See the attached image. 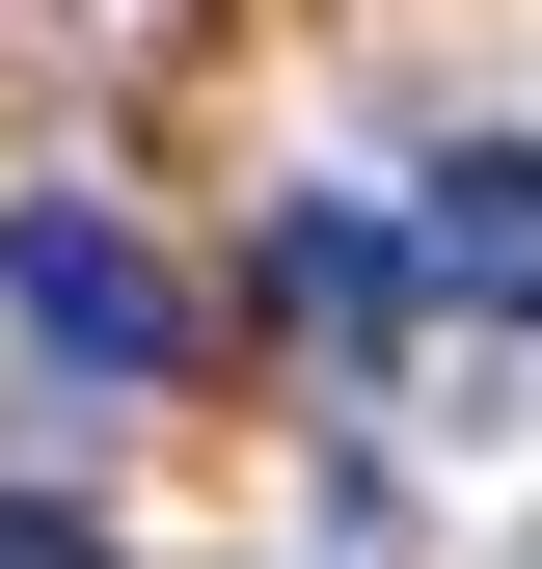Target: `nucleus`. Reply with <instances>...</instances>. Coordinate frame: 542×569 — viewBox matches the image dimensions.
<instances>
[{"label":"nucleus","instance_id":"nucleus-1","mask_svg":"<svg viewBox=\"0 0 542 569\" xmlns=\"http://www.w3.org/2000/svg\"><path fill=\"white\" fill-rule=\"evenodd\" d=\"M0 326L54 352V380H163L190 352V271L109 218V190H28V218H0Z\"/></svg>","mask_w":542,"mask_h":569},{"label":"nucleus","instance_id":"nucleus-2","mask_svg":"<svg viewBox=\"0 0 542 569\" xmlns=\"http://www.w3.org/2000/svg\"><path fill=\"white\" fill-rule=\"evenodd\" d=\"M406 271H434V299H489V326H542V136H489V163L406 190Z\"/></svg>","mask_w":542,"mask_h":569},{"label":"nucleus","instance_id":"nucleus-3","mask_svg":"<svg viewBox=\"0 0 542 569\" xmlns=\"http://www.w3.org/2000/svg\"><path fill=\"white\" fill-rule=\"evenodd\" d=\"M271 299H299V352H380L406 326V244L380 218H271Z\"/></svg>","mask_w":542,"mask_h":569}]
</instances>
